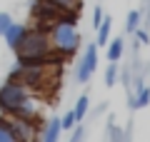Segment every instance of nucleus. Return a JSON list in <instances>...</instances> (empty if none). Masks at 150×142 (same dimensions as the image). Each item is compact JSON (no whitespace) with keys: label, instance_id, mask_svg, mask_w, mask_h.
<instances>
[{"label":"nucleus","instance_id":"f3484780","mask_svg":"<svg viewBox=\"0 0 150 142\" xmlns=\"http://www.w3.org/2000/svg\"><path fill=\"white\" fill-rule=\"evenodd\" d=\"M60 125H63V130H73V127L78 125V120H75V112L68 110L63 117H60Z\"/></svg>","mask_w":150,"mask_h":142},{"label":"nucleus","instance_id":"f03ea898","mask_svg":"<svg viewBox=\"0 0 150 142\" xmlns=\"http://www.w3.org/2000/svg\"><path fill=\"white\" fill-rule=\"evenodd\" d=\"M15 55H18V63L20 65H35V63H48V60H53L55 53H53V45H50L48 30L30 27L25 40L18 45Z\"/></svg>","mask_w":150,"mask_h":142},{"label":"nucleus","instance_id":"20e7f679","mask_svg":"<svg viewBox=\"0 0 150 142\" xmlns=\"http://www.w3.org/2000/svg\"><path fill=\"white\" fill-rule=\"evenodd\" d=\"M30 13H33V22H35V27H40V30H50L53 27V22L58 20V18H63L65 10L60 3H55V0H33L30 3Z\"/></svg>","mask_w":150,"mask_h":142},{"label":"nucleus","instance_id":"1a4fd4ad","mask_svg":"<svg viewBox=\"0 0 150 142\" xmlns=\"http://www.w3.org/2000/svg\"><path fill=\"white\" fill-rule=\"evenodd\" d=\"M128 105H130V110H143V107L150 105V87L143 82V80H138V85H135V95H130Z\"/></svg>","mask_w":150,"mask_h":142},{"label":"nucleus","instance_id":"39448f33","mask_svg":"<svg viewBox=\"0 0 150 142\" xmlns=\"http://www.w3.org/2000/svg\"><path fill=\"white\" fill-rule=\"evenodd\" d=\"M95 67H98V42H90L85 47L78 67H75V80L78 82H88L93 77V72H95Z\"/></svg>","mask_w":150,"mask_h":142},{"label":"nucleus","instance_id":"4be33fe9","mask_svg":"<svg viewBox=\"0 0 150 142\" xmlns=\"http://www.w3.org/2000/svg\"><path fill=\"white\" fill-rule=\"evenodd\" d=\"M103 18H105V15H103V8H100V5H95V8H93V27L100 25Z\"/></svg>","mask_w":150,"mask_h":142},{"label":"nucleus","instance_id":"9d476101","mask_svg":"<svg viewBox=\"0 0 150 142\" xmlns=\"http://www.w3.org/2000/svg\"><path fill=\"white\" fill-rule=\"evenodd\" d=\"M0 142H18V135L13 130V120L10 115H0Z\"/></svg>","mask_w":150,"mask_h":142},{"label":"nucleus","instance_id":"423d86ee","mask_svg":"<svg viewBox=\"0 0 150 142\" xmlns=\"http://www.w3.org/2000/svg\"><path fill=\"white\" fill-rule=\"evenodd\" d=\"M10 120H13V130H15V135H18V142L38 140L40 120H28V117H15V115H10Z\"/></svg>","mask_w":150,"mask_h":142},{"label":"nucleus","instance_id":"f257e3e1","mask_svg":"<svg viewBox=\"0 0 150 142\" xmlns=\"http://www.w3.org/2000/svg\"><path fill=\"white\" fill-rule=\"evenodd\" d=\"M53 53L58 58H73L80 47V30H78V13H65L48 30Z\"/></svg>","mask_w":150,"mask_h":142},{"label":"nucleus","instance_id":"0eeeda50","mask_svg":"<svg viewBox=\"0 0 150 142\" xmlns=\"http://www.w3.org/2000/svg\"><path fill=\"white\" fill-rule=\"evenodd\" d=\"M60 132H63L60 117H53V120L40 122V127H38V140H43V142H55V140L60 137Z\"/></svg>","mask_w":150,"mask_h":142},{"label":"nucleus","instance_id":"5701e85b","mask_svg":"<svg viewBox=\"0 0 150 142\" xmlns=\"http://www.w3.org/2000/svg\"><path fill=\"white\" fill-rule=\"evenodd\" d=\"M105 110H108V107H105V105H100V107H98L95 112H93V117H98V115H103V112H105Z\"/></svg>","mask_w":150,"mask_h":142},{"label":"nucleus","instance_id":"f8f14e48","mask_svg":"<svg viewBox=\"0 0 150 142\" xmlns=\"http://www.w3.org/2000/svg\"><path fill=\"white\" fill-rule=\"evenodd\" d=\"M98 30V37H95V42H98V47H105L108 45V40H110V30H112V18H103V22L95 27Z\"/></svg>","mask_w":150,"mask_h":142},{"label":"nucleus","instance_id":"6e6552de","mask_svg":"<svg viewBox=\"0 0 150 142\" xmlns=\"http://www.w3.org/2000/svg\"><path fill=\"white\" fill-rule=\"evenodd\" d=\"M28 30H30L28 25H20V22H10V27L3 32V37H5V45L10 47V50H18V45L25 40Z\"/></svg>","mask_w":150,"mask_h":142},{"label":"nucleus","instance_id":"2eb2a0df","mask_svg":"<svg viewBox=\"0 0 150 142\" xmlns=\"http://www.w3.org/2000/svg\"><path fill=\"white\" fill-rule=\"evenodd\" d=\"M105 137H108V140H128V132H123L118 125H115V120L110 117V120H108V132H105Z\"/></svg>","mask_w":150,"mask_h":142},{"label":"nucleus","instance_id":"4468645a","mask_svg":"<svg viewBox=\"0 0 150 142\" xmlns=\"http://www.w3.org/2000/svg\"><path fill=\"white\" fill-rule=\"evenodd\" d=\"M140 25H143V13H140V10H130L128 13V20H125V32L133 35Z\"/></svg>","mask_w":150,"mask_h":142},{"label":"nucleus","instance_id":"dca6fc26","mask_svg":"<svg viewBox=\"0 0 150 142\" xmlns=\"http://www.w3.org/2000/svg\"><path fill=\"white\" fill-rule=\"evenodd\" d=\"M118 77H120V65L118 63H110L105 70V85L112 87V85H118Z\"/></svg>","mask_w":150,"mask_h":142},{"label":"nucleus","instance_id":"a211bd4d","mask_svg":"<svg viewBox=\"0 0 150 142\" xmlns=\"http://www.w3.org/2000/svg\"><path fill=\"white\" fill-rule=\"evenodd\" d=\"M55 3H60V5H63L65 10H70V13H80V0H55Z\"/></svg>","mask_w":150,"mask_h":142},{"label":"nucleus","instance_id":"ddd939ff","mask_svg":"<svg viewBox=\"0 0 150 142\" xmlns=\"http://www.w3.org/2000/svg\"><path fill=\"white\" fill-rule=\"evenodd\" d=\"M88 110H90V97H88V95H80V97L75 100V107H73L75 120L83 122V120H85V115H88Z\"/></svg>","mask_w":150,"mask_h":142},{"label":"nucleus","instance_id":"9b49d317","mask_svg":"<svg viewBox=\"0 0 150 142\" xmlns=\"http://www.w3.org/2000/svg\"><path fill=\"white\" fill-rule=\"evenodd\" d=\"M108 60L110 63H120V58H123V50H125V40L123 37H112V40H108Z\"/></svg>","mask_w":150,"mask_h":142},{"label":"nucleus","instance_id":"412c9836","mask_svg":"<svg viewBox=\"0 0 150 142\" xmlns=\"http://www.w3.org/2000/svg\"><path fill=\"white\" fill-rule=\"evenodd\" d=\"M83 137H85V127H83L80 122H78V125L73 127V135H70V140H73V142H80Z\"/></svg>","mask_w":150,"mask_h":142},{"label":"nucleus","instance_id":"6ab92c4d","mask_svg":"<svg viewBox=\"0 0 150 142\" xmlns=\"http://www.w3.org/2000/svg\"><path fill=\"white\" fill-rule=\"evenodd\" d=\"M10 22H13V15H10V13H3V10H0V35L10 27Z\"/></svg>","mask_w":150,"mask_h":142},{"label":"nucleus","instance_id":"aec40b11","mask_svg":"<svg viewBox=\"0 0 150 142\" xmlns=\"http://www.w3.org/2000/svg\"><path fill=\"white\" fill-rule=\"evenodd\" d=\"M133 35L138 37V42H143V45H148V42H150V35H148V27H143V25H140L138 30L133 32Z\"/></svg>","mask_w":150,"mask_h":142},{"label":"nucleus","instance_id":"7ed1b4c3","mask_svg":"<svg viewBox=\"0 0 150 142\" xmlns=\"http://www.w3.org/2000/svg\"><path fill=\"white\" fill-rule=\"evenodd\" d=\"M30 87L23 85L20 80H8L5 85H0V112L5 115H15L18 107L30 97Z\"/></svg>","mask_w":150,"mask_h":142}]
</instances>
